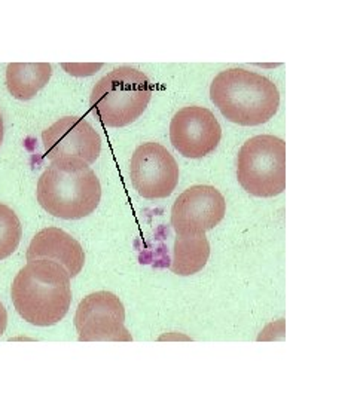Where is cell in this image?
I'll return each mask as SVG.
<instances>
[{"mask_svg": "<svg viewBox=\"0 0 357 401\" xmlns=\"http://www.w3.org/2000/svg\"><path fill=\"white\" fill-rule=\"evenodd\" d=\"M11 297L15 309L27 323L38 327L54 326L70 309V277L57 262L30 260L15 277Z\"/></svg>", "mask_w": 357, "mask_h": 401, "instance_id": "6da1fadb", "label": "cell"}, {"mask_svg": "<svg viewBox=\"0 0 357 401\" xmlns=\"http://www.w3.org/2000/svg\"><path fill=\"white\" fill-rule=\"evenodd\" d=\"M36 197L48 214L79 220L96 212L101 199V185L85 163L51 160L38 180Z\"/></svg>", "mask_w": 357, "mask_h": 401, "instance_id": "7a4b0ae2", "label": "cell"}, {"mask_svg": "<svg viewBox=\"0 0 357 401\" xmlns=\"http://www.w3.org/2000/svg\"><path fill=\"white\" fill-rule=\"evenodd\" d=\"M210 99L224 118L241 126L268 122L280 106V92L273 80L240 67L226 69L213 79Z\"/></svg>", "mask_w": 357, "mask_h": 401, "instance_id": "3957f363", "label": "cell"}, {"mask_svg": "<svg viewBox=\"0 0 357 401\" xmlns=\"http://www.w3.org/2000/svg\"><path fill=\"white\" fill-rule=\"evenodd\" d=\"M152 97L149 77L122 66L101 77L92 88L89 106L104 126H127L143 115Z\"/></svg>", "mask_w": 357, "mask_h": 401, "instance_id": "277c9868", "label": "cell"}, {"mask_svg": "<svg viewBox=\"0 0 357 401\" xmlns=\"http://www.w3.org/2000/svg\"><path fill=\"white\" fill-rule=\"evenodd\" d=\"M237 179L253 197L273 198L286 189V143L275 136L247 140L237 156Z\"/></svg>", "mask_w": 357, "mask_h": 401, "instance_id": "5b68a950", "label": "cell"}, {"mask_svg": "<svg viewBox=\"0 0 357 401\" xmlns=\"http://www.w3.org/2000/svg\"><path fill=\"white\" fill-rule=\"evenodd\" d=\"M75 327L81 342H130L126 327V309L111 292L91 293L77 304Z\"/></svg>", "mask_w": 357, "mask_h": 401, "instance_id": "8992f818", "label": "cell"}, {"mask_svg": "<svg viewBox=\"0 0 357 401\" xmlns=\"http://www.w3.org/2000/svg\"><path fill=\"white\" fill-rule=\"evenodd\" d=\"M130 177L137 194L161 199L173 194L179 182V165L163 144L148 141L138 146L130 164Z\"/></svg>", "mask_w": 357, "mask_h": 401, "instance_id": "52a82bcc", "label": "cell"}, {"mask_svg": "<svg viewBox=\"0 0 357 401\" xmlns=\"http://www.w3.org/2000/svg\"><path fill=\"white\" fill-rule=\"evenodd\" d=\"M42 141L50 160H79L91 165L101 152L99 133L77 116L60 118L42 133Z\"/></svg>", "mask_w": 357, "mask_h": 401, "instance_id": "ba28073f", "label": "cell"}, {"mask_svg": "<svg viewBox=\"0 0 357 401\" xmlns=\"http://www.w3.org/2000/svg\"><path fill=\"white\" fill-rule=\"evenodd\" d=\"M226 214V201L214 186L195 185L177 197L172 208V226L177 235L206 234Z\"/></svg>", "mask_w": 357, "mask_h": 401, "instance_id": "9c48e42d", "label": "cell"}, {"mask_svg": "<svg viewBox=\"0 0 357 401\" xmlns=\"http://www.w3.org/2000/svg\"><path fill=\"white\" fill-rule=\"evenodd\" d=\"M221 138V123L206 107H183L170 123V141L185 158L199 159L210 155L219 146Z\"/></svg>", "mask_w": 357, "mask_h": 401, "instance_id": "30bf717a", "label": "cell"}, {"mask_svg": "<svg viewBox=\"0 0 357 401\" xmlns=\"http://www.w3.org/2000/svg\"><path fill=\"white\" fill-rule=\"evenodd\" d=\"M27 262L45 259L63 266L70 278L81 274L85 265L82 246L67 232L60 228H45L39 231L27 250Z\"/></svg>", "mask_w": 357, "mask_h": 401, "instance_id": "8fae6325", "label": "cell"}, {"mask_svg": "<svg viewBox=\"0 0 357 401\" xmlns=\"http://www.w3.org/2000/svg\"><path fill=\"white\" fill-rule=\"evenodd\" d=\"M51 75L48 62H11L6 67V87L13 99L27 101L46 87Z\"/></svg>", "mask_w": 357, "mask_h": 401, "instance_id": "7c38bea8", "label": "cell"}, {"mask_svg": "<svg viewBox=\"0 0 357 401\" xmlns=\"http://www.w3.org/2000/svg\"><path fill=\"white\" fill-rule=\"evenodd\" d=\"M210 244L206 234L177 235L173 248L172 272L180 277L198 274L207 265Z\"/></svg>", "mask_w": 357, "mask_h": 401, "instance_id": "4fadbf2b", "label": "cell"}, {"mask_svg": "<svg viewBox=\"0 0 357 401\" xmlns=\"http://www.w3.org/2000/svg\"><path fill=\"white\" fill-rule=\"evenodd\" d=\"M23 229L18 216L12 208L0 202V260H4L18 248Z\"/></svg>", "mask_w": 357, "mask_h": 401, "instance_id": "5bb4252c", "label": "cell"}, {"mask_svg": "<svg viewBox=\"0 0 357 401\" xmlns=\"http://www.w3.org/2000/svg\"><path fill=\"white\" fill-rule=\"evenodd\" d=\"M6 324H8V314H6L4 303L0 302V338H2V334L6 330Z\"/></svg>", "mask_w": 357, "mask_h": 401, "instance_id": "9a60e30c", "label": "cell"}, {"mask_svg": "<svg viewBox=\"0 0 357 401\" xmlns=\"http://www.w3.org/2000/svg\"><path fill=\"white\" fill-rule=\"evenodd\" d=\"M4 143V119L2 115H0V146H2Z\"/></svg>", "mask_w": 357, "mask_h": 401, "instance_id": "2e32d148", "label": "cell"}]
</instances>
